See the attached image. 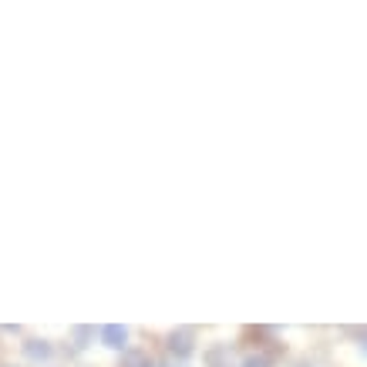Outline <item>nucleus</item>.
<instances>
[{
    "instance_id": "39448f33",
    "label": "nucleus",
    "mask_w": 367,
    "mask_h": 367,
    "mask_svg": "<svg viewBox=\"0 0 367 367\" xmlns=\"http://www.w3.org/2000/svg\"><path fill=\"white\" fill-rule=\"evenodd\" d=\"M243 367H266V361H263V357H249Z\"/></svg>"
},
{
    "instance_id": "0eeeda50",
    "label": "nucleus",
    "mask_w": 367,
    "mask_h": 367,
    "mask_svg": "<svg viewBox=\"0 0 367 367\" xmlns=\"http://www.w3.org/2000/svg\"><path fill=\"white\" fill-rule=\"evenodd\" d=\"M361 347H364V351H367V330H364V334H361Z\"/></svg>"
},
{
    "instance_id": "423d86ee",
    "label": "nucleus",
    "mask_w": 367,
    "mask_h": 367,
    "mask_svg": "<svg viewBox=\"0 0 367 367\" xmlns=\"http://www.w3.org/2000/svg\"><path fill=\"white\" fill-rule=\"evenodd\" d=\"M75 337H77V340H88V337H92V330H88V327H77Z\"/></svg>"
},
{
    "instance_id": "f257e3e1",
    "label": "nucleus",
    "mask_w": 367,
    "mask_h": 367,
    "mask_svg": "<svg viewBox=\"0 0 367 367\" xmlns=\"http://www.w3.org/2000/svg\"><path fill=\"white\" fill-rule=\"evenodd\" d=\"M101 344L111 347V351H122L125 344H128V327H122V323H108V327H101Z\"/></svg>"
},
{
    "instance_id": "20e7f679",
    "label": "nucleus",
    "mask_w": 367,
    "mask_h": 367,
    "mask_svg": "<svg viewBox=\"0 0 367 367\" xmlns=\"http://www.w3.org/2000/svg\"><path fill=\"white\" fill-rule=\"evenodd\" d=\"M27 351H31V357H47V354H51V347H47V344H41V340H34Z\"/></svg>"
},
{
    "instance_id": "f03ea898",
    "label": "nucleus",
    "mask_w": 367,
    "mask_h": 367,
    "mask_svg": "<svg viewBox=\"0 0 367 367\" xmlns=\"http://www.w3.org/2000/svg\"><path fill=\"white\" fill-rule=\"evenodd\" d=\"M168 351L175 354V357H189V354L196 351V344H192V330H175V334L168 337Z\"/></svg>"
},
{
    "instance_id": "7ed1b4c3",
    "label": "nucleus",
    "mask_w": 367,
    "mask_h": 367,
    "mask_svg": "<svg viewBox=\"0 0 367 367\" xmlns=\"http://www.w3.org/2000/svg\"><path fill=\"white\" fill-rule=\"evenodd\" d=\"M122 367H149V357L145 354H128Z\"/></svg>"
}]
</instances>
